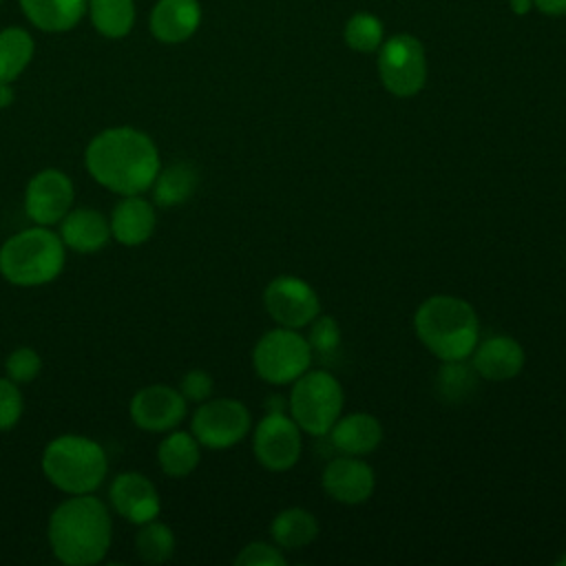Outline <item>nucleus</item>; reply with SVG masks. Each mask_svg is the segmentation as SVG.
I'll list each match as a JSON object with an SVG mask.
<instances>
[{"label": "nucleus", "instance_id": "1", "mask_svg": "<svg viewBox=\"0 0 566 566\" xmlns=\"http://www.w3.org/2000/svg\"><path fill=\"white\" fill-rule=\"evenodd\" d=\"M84 168L102 188L119 197L144 195L150 190L161 159L148 133L135 126H111L86 144Z\"/></svg>", "mask_w": 566, "mask_h": 566}, {"label": "nucleus", "instance_id": "2", "mask_svg": "<svg viewBox=\"0 0 566 566\" xmlns=\"http://www.w3.org/2000/svg\"><path fill=\"white\" fill-rule=\"evenodd\" d=\"M46 539L53 557L66 566L99 564L113 542V520L106 502L93 493L69 495L51 511Z\"/></svg>", "mask_w": 566, "mask_h": 566}, {"label": "nucleus", "instance_id": "3", "mask_svg": "<svg viewBox=\"0 0 566 566\" xmlns=\"http://www.w3.org/2000/svg\"><path fill=\"white\" fill-rule=\"evenodd\" d=\"M413 332L440 363L462 360L471 356L480 340V321L469 301L453 294H433L416 307Z\"/></svg>", "mask_w": 566, "mask_h": 566}, {"label": "nucleus", "instance_id": "4", "mask_svg": "<svg viewBox=\"0 0 566 566\" xmlns=\"http://www.w3.org/2000/svg\"><path fill=\"white\" fill-rule=\"evenodd\" d=\"M44 478L66 495L95 493L108 473L104 447L82 433H62L46 442L40 460Z\"/></svg>", "mask_w": 566, "mask_h": 566}, {"label": "nucleus", "instance_id": "5", "mask_svg": "<svg viewBox=\"0 0 566 566\" xmlns=\"http://www.w3.org/2000/svg\"><path fill=\"white\" fill-rule=\"evenodd\" d=\"M66 263V245L46 226H31L11 234L0 245V274L18 287L53 283Z\"/></svg>", "mask_w": 566, "mask_h": 566}, {"label": "nucleus", "instance_id": "6", "mask_svg": "<svg viewBox=\"0 0 566 566\" xmlns=\"http://www.w3.org/2000/svg\"><path fill=\"white\" fill-rule=\"evenodd\" d=\"M287 394V413L312 438H325L340 418L345 391L340 380L327 369H307Z\"/></svg>", "mask_w": 566, "mask_h": 566}, {"label": "nucleus", "instance_id": "7", "mask_svg": "<svg viewBox=\"0 0 566 566\" xmlns=\"http://www.w3.org/2000/svg\"><path fill=\"white\" fill-rule=\"evenodd\" d=\"M314 360L307 338L292 327L276 325L268 329L252 349L254 374L274 387L292 385L301 374L310 369Z\"/></svg>", "mask_w": 566, "mask_h": 566}, {"label": "nucleus", "instance_id": "8", "mask_svg": "<svg viewBox=\"0 0 566 566\" xmlns=\"http://www.w3.org/2000/svg\"><path fill=\"white\" fill-rule=\"evenodd\" d=\"M378 77L396 97H413L427 82V55L416 35L398 33L378 49Z\"/></svg>", "mask_w": 566, "mask_h": 566}, {"label": "nucleus", "instance_id": "9", "mask_svg": "<svg viewBox=\"0 0 566 566\" xmlns=\"http://www.w3.org/2000/svg\"><path fill=\"white\" fill-rule=\"evenodd\" d=\"M252 429L250 409L237 398H208L197 405L190 431L203 449L223 451L239 444Z\"/></svg>", "mask_w": 566, "mask_h": 566}, {"label": "nucleus", "instance_id": "10", "mask_svg": "<svg viewBox=\"0 0 566 566\" xmlns=\"http://www.w3.org/2000/svg\"><path fill=\"white\" fill-rule=\"evenodd\" d=\"M303 451V431L287 411H265L252 431L256 462L274 473L290 471Z\"/></svg>", "mask_w": 566, "mask_h": 566}, {"label": "nucleus", "instance_id": "11", "mask_svg": "<svg viewBox=\"0 0 566 566\" xmlns=\"http://www.w3.org/2000/svg\"><path fill=\"white\" fill-rule=\"evenodd\" d=\"M263 307L276 325L292 329L307 327L321 314L316 290L305 279L294 274L274 276L265 285Z\"/></svg>", "mask_w": 566, "mask_h": 566}, {"label": "nucleus", "instance_id": "12", "mask_svg": "<svg viewBox=\"0 0 566 566\" xmlns=\"http://www.w3.org/2000/svg\"><path fill=\"white\" fill-rule=\"evenodd\" d=\"M75 186L60 168L38 170L24 188V212L35 226L53 228L73 208Z\"/></svg>", "mask_w": 566, "mask_h": 566}, {"label": "nucleus", "instance_id": "13", "mask_svg": "<svg viewBox=\"0 0 566 566\" xmlns=\"http://www.w3.org/2000/svg\"><path fill=\"white\" fill-rule=\"evenodd\" d=\"M188 413V400L177 387L155 382L137 389L128 402L133 424L148 433H166L177 429Z\"/></svg>", "mask_w": 566, "mask_h": 566}, {"label": "nucleus", "instance_id": "14", "mask_svg": "<svg viewBox=\"0 0 566 566\" xmlns=\"http://www.w3.org/2000/svg\"><path fill=\"white\" fill-rule=\"evenodd\" d=\"M321 486L338 504L356 506L367 502L376 491V473L360 455L336 453L323 467Z\"/></svg>", "mask_w": 566, "mask_h": 566}, {"label": "nucleus", "instance_id": "15", "mask_svg": "<svg viewBox=\"0 0 566 566\" xmlns=\"http://www.w3.org/2000/svg\"><path fill=\"white\" fill-rule=\"evenodd\" d=\"M111 509L135 526L157 520L161 500L155 484L139 471L117 473L108 484Z\"/></svg>", "mask_w": 566, "mask_h": 566}, {"label": "nucleus", "instance_id": "16", "mask_svg": "<svg viewBox=\"0 0 566 566\" xmlns=\"http://www.w3.org/2000/svg\"><path fill=\"white\" fill-rule=\"evenodd\" d=\"M469 360L480 378L504 382L524 369L526 352L517 338L509 334H493L484 340H478Z\"/></svg>", "mask_w": 566, "mask_h": 566}, {"label": "nucleus", "instance_id": "17", "mask_svg": "<svg viewBox=\"0 0 566 566\" xmlns=\"http://www.w3.org/2000/svg\"><path fill=\"white\" fill-rule=\"evenodd\" d=\"M108 226H111V237L117 243L126 248L142 245L155 234V228H157L155 203L142 195H124L111 210Z\"/></svg>", "mask_w": 566, "mask_h": 566}, {"label": "nucleus", "instance_id": "18", "mask_svg": "<svg viewBox=\"0 0 566 566\" xmlns=\"http://www.w3.org/2000/svg\"><path fill=\"white\" fill-rule=\"evenodd\" d=\"M336 453L345 455H369L382 442V424L376 416L367 411L340 413V418L332 424L325 436Z\"/></svg>", "mask_w": 566, "mask_h": 566}, {"label": "nucleus", "instance_id": "19", "mask_svg": "<svg viewBox=\"0 0 566 566\" xmlns=\"http://www.w3.org/2000/svg\"><path fill=\"white\" fill-rule=\"evenodd\" d=\"M199 24V0H157L148 18L153 38L164 44H181L190 40L197 33Z\"/></svg>", "mask_w": 566, "mask_h": 566}, {"label": "nucleus", "instance_id": "20", "mask_svg": "<svg viewBox=\"0 0 566 566\" xmlns=\"http://www.w3.org/2000/svg\"><path fill=\"white\" fill-rule=\"evenodd\" d=\"M57 226L66 250L77 254L99 252L113 239L108 219L97 208H71Z\"/></svg>", "mask_w": 566, "mask_h": 566}, {"label": "nucleus", "instance_id": "21", "mask_svg": "<svg viewBox=\"0 0 566 566\" xmlns=\"http://www.w3.org/2000/svg\"><path fill=\"white\" fill-rule=\"evenodd\" d=\"M88 0H20L27 20L44 33H64L86 15Z\"/></svg>", "mask_w": 566, "mask_h": 566}, {"label": "nucleus", "instance_id": "22", "mask_svg": "<svg viewBox=\"0 0 566 566\" xmlns=\"http://www.w3.org/2000/svg\"><path fill=\"white\" fill-rule=\"evenodd\" d=\"M272 542L283 551H301L318 537V520L303 506H287L270 522Z\"/></svg>", "mask_w": 566, "mask_h": 566}, {"label": "nucleus", "instance_id": "23", "mask_svg": "<svg viewBox=\"0 0 566 566\" xmlns=\"http://www.w3.org/2000/svg\"><path fill=\"white\" fill-rule=\"evenodd\" d=\"M201 449L203 447L192 436V431H166L164 440L157 447V464L168 478H186L199 467Z\"/></svg>", "mask_w": 566, "mask_h": 566}, {"label": "nucleus", "instance_id": "24", "mask_svg": "<svg viewBox=\"0 0 566 566\" xmlns=\"http://www.w3.org/2000/svg\"><path fill=\"white\" fill-rule=\"evenodd\" d=\"M199 186V172L188 161H175L170 166L159 168L150 190H153V203L161 208H172L186 203Z\"/></svg>", "mask_w": 566, "mask_h": 566}, {"label": "nucleus", "instance_id": "25", "mask_svg": "<svg viewBox=\"0 0 566 566\" xmlns=\"http://www.w3.org/2000/svg\"><path fill=\"white\" fill-rule=\"evenodd\" d=\"M478 371L473 369L469 358L462 360H442L436 374V394L447 405H462L467 402L478 389Z\"/></svg>", "mask_w": 566, "mask_h": 566}, {"label": "nucleus", "instance_id": "26", "mask_svg": "<svg viewBox=\"0 0 566 566\" xmlns=\"http://www.w3.org/2000/svg\"><path fill=\"white\" fill-rule=\"evenodd\" d=\"M86 13L95 31L111 40L128 35L135 27V0H88Z\"/></svg>", "mask_w": 566, "mask_h": 566}, {"label": "nucleus", "instance_id": "27", "mask_svg": "<svg viewBox=\"0 0 566 566\" xmlns=\"http://www.w3.org/2000/svg\"><path fill=\"white\" fill-rule=\"evenodd\" d=\"M35 53L33 38L22 27H4L0 31V82H15L31 64Z\"/></svg>", "mask_w": 566, "mask_h": 566}, {"label": "nucleus", "instance_id": "28", "mask_svg": "<svg viewBox=\"0 0 566 566\" xmlns=\"http://www.w3.org/2000/svg\"><path fill=\"white\" fill-rule=\"evenodd\" d=\"M177 546L175 533L166 522L150 520L139 526L135 535V551L148 564H164L172 557Z\"/></svg>", "mask_w": 566, "mask_h": 566}, {"label": "nucleus", "instance_id": "29", "mask_svg": "<svg viewBox=\"0 0 566 566\" xmlns=\"http://www.w3.org/2000/svg\"><path fill=\"white\" fill-rule=\"evenodd\" d=\"M343 38L352 51L374 53L382 44V22L374 13L358 11L347 20Z\"/></svg>", "mask_w": 566, "mask_h": 566}, {"label": "nucleus", "instance_id": "30", "mask_svg": "<svg viewBox=\"0 0 566 566\" xmlns=\"http://www.w3.org/2000/svg\"><path fill=\"white\" fill-rule=\"evenodd\" d=\"M307 327H310V332L305 338H307L314 356L327 360L338 354V349L343 345V329L334 316L318 314Z\"/></svg>", "mask_w": 566, "mask_h": 566}, {"label": "nucleus", "instance_id": "31", "mask_svg": "<svg viewBox=\"0 0 566 566\" xmlns=\"http://www.w3.org/2000/svg\"><path fill=\"white\" fill-rule=\"evenodd\" d=\"M40 371H42V358L33 347H27V345L9 352L4 360V376L18 385L35 380Z\"/></svg>", "mask_w": 566, "mask_h": 566}, {"label": "nucleus", "instance_id": "32", "mask_svg": "<svg viewBox=\"0 0 566 566\" xmlns=\"http://www.w3.org/2000/svg\"><path fill=\"white\" fill-rule=\"evenodd\" d=\"M24 411V398L20 385L7 376H0V431H11Z\"/></svg>", "mask_w": 566, "mask_h": 566}, {"label": "nucleus", "instance_id": "33", "mask_svg": "<svg viewBox=\"0 0 566 566\" xmlns=\"http://www.w3.org/2000/svg\"><path fill=\"white\" fill-rule=\"evenodd\" d=\"M237 566H285L287 557L283 555V548H279L274 542H250L245 544L237 557Z\"/></svg>", "mask_w": 566, "mask_h": 566}, {"label": "nucleus", "instance_id": "34", "mask_svg": "<svg viewBox=\"0 0 566 566\" xmlns=\"http://www.w3.org/2000/svg\"><path fill=\"white\" fill-rule=\"evenodd\" d=\"M214 380L206 369H188L179 380V391L188 402H203L212 396Z\"/></svg>", "mask_w": 566, "mask_h": 566}, {"label": "nucleus", "instance_id": "35", "mask_svg": "<svg viewBox=\"0 0 566 566\" xmlns=\"http://www.w3.org/2000/svg\"><path fill=\"white\" fill-rule=\"evenodd\" d=\"M533 7H537L546 15H566V0H533Z\"/></svg>", "mask_w": 566, "mask_h": 566}, {"label": "nucleus", "instance_id": "36", "mask_svg": "<svg viewBox=\"0 0 566 566\" xmlns=\"http://www.w3.org/2000/svg\"><path fill=\"white\" fill-rule=\"evenodd\" d=\"M13 82H0V108H7L15 99V91L11 86Z\"/></svg>", "mask_w": 566, "mask_h": 566}, {"label": "nucleus", "instance_id": "37", "mask_svg": "<svg viewBox=\"0 0 566 566\" xmlns=\"http://www.w3.org/2000/svg\"><path fill=\"white\" fill-rule=\"evenodd\" d=\"M509 2H511L513 13H517V15H524L533 9V0H509Z\"/></svg>", "mask_w": 566, "mask_h": 566}, {"label": "nucleus", "instance_id": "38", "mask_svg": "<svg viewBox=\"0 0 566 566\" xmlns=\"http://www.w3.org/2000/svg\"><path fill=\"white\" fill-rule=\"evenodd\" d=\"M555 564H559V566H566V553H564V555H559V557L555 559Z\"/></svg>", "mask_w": 566, "mask_h": 566}, {"label": "nucleus", "instance_id": "39", "mask_svg": "<svg viewBox=\"0 0 566 566\" xmlns=\"http://www.w3.org/2000/svg\"><path fill=\"white\" fill-rule=\"evenodd\" d=\"M0 2H2V0H0Z\"/></svg>", "mask_w": 566, "mask_h": 566}]
</instances>
